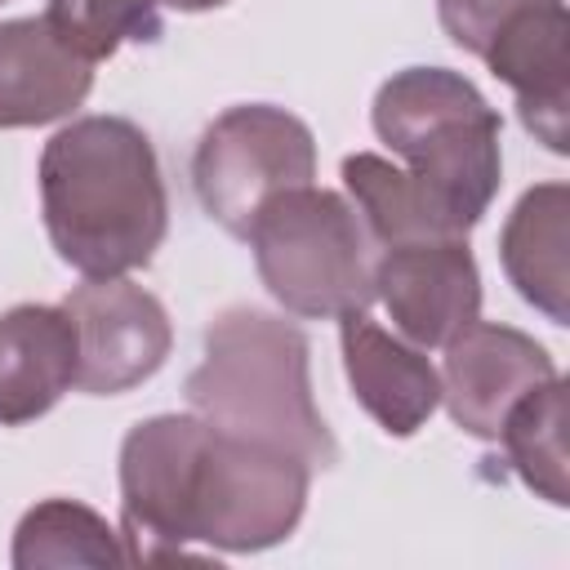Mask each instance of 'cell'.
<instances>
[{
  "label": "cell",
  "instance_id": "6da1fadb",
  "mask_svg": "<svg viewBox=\"0 0 570 570\" xmlns=\"http://www.w3.org/2000/svg\"><path fill=\"white\" fill-rule=\"evenodd\" d=\"M312 468L285 450L227 436L200 414H156L120 445V543L129 566L209 552H263L294 534Z\"/></svg>",
  "mask_w": 570,
  "mask_h": 570
},
{
  "label": "cell",
  "instance_id": "7a4b0ae2",
  "mask_svg": "<svg viewBox=\"0 0 570 570\" xmlns=\"http://www.w3.org/2000/svg\"><path fill=\"white\" fill-rule=\"evenodd\" d=\"M45 232L80 276L147 267L169 227L165 174L151 138L125 116H80L40 151Z\"/></svg>",
  "mask_w": 570,
  "mask_h": 570
},
{
  "label": "cell",
  "instance_id": "3957f363",
  "mask_svg": "<svg viewBox=\"0 0 570 570\" xmlns=\"http://www.w3.org/2000/svg\"><path fill=\"white\" fill-rule=\"evenodd\" d=\"M307 365L312 347L298 325L263 307H232L205 330V356L187 374V401L209 428L325 472L338 445L312 401Z\"/></svg>",
  "mask_w": 570,
  "mask_h": 570
},
{
  "label": "cell",
  "instance_id": "277c9868",
  "mask_svg": "<svg viewBox=\"0 0 570 570\" xmlns=\"http://www.w3.org/2000/svg\"><path fill=\"white\" fill-rule=\"evenodd\" d=\"M374 134L405 160L432 200L472 232L503 174L499 111L481 89L445 67H405L374 94Z\"/></svg>",
  "mask_w": 570,
  "mask_h": 570
},
{
  "label": "cell",
  "instance_id": "5b68a950",
  "mask_svg": "<svg viewBox=\"0 0 570 570\" xmlns=\"http://www.w3.org/2000/svg\"><path fill=\"white\" fill-rule=\"evenodd\" d=\"M245 240L267 294L294 316L338 321L374 303L379 240L338 191L307 183L272 196Z\"/></svg>",
  "mask_w": 570,
  "mask_h": 570
},
{
  "label": "cell",
  "instance_id": "8992f818",
  "mask_svg": "<svg viewBox=\"0 0 570 570\" xmlns=\"http://www.w3.org/2000/svg\"><path fill=\"white\" fill-rule=\"evenodd\" d=\"M316 178V142L312 129L272 102L227 107L196 142L191 187L205 214L232 232L249 236L263 205L289 187H307Z\"/></svg>",
  "mask_w": 570,
  "mask_h": 570
},
{
  "label": "cell",
  "instance_id": "52a82bcc",
  "mask_svg": "<svg viewBox=\"0 0 570 570\" xmlns=\"http://www.w3.org/2000/svg\"><path fill=\"white\" fill-rule=\"evenodd\" d=\"M62 307L80 347L76 387L89 396H120L147 383L174 347L160 298L125 276H89L67 294Z\"/></svg>",
  "mask_w": 570,
  "mask_h": 570
},
{
  "label": "cell",
  "instance_id": "ba28073f",
  "mask_svg": "<svg viewBox=\"0 0 570 570\" xmlns=\"http://www.w3.org/2000/svg\"><path fill=\"white\" fill-rule=\"evenodd\" d=\"M374 298H383L401 338L414 347H445L481 316V272L468 236L383 249L374 267Z\"/></svg>",
  "mask_w": 570,
  "mask_h": 570
},
{
  "label": "cell",
  "instance_id": "9c48e42d",
  "mask_svg": "<svg viewBox=\"0 0 570 570\" xmlns=\"http://www.w3.org/2000/svg\"><path fill=\"white\" fill-rule=\"evenodd\" d=\"M548 379H557V365L543 352V343H534L512 325H494L476 316L468 330H459L445 343L441 401L468 436L499 441L508 410Z\"/></svg>",
  "mask_w": 570,
  "mask_h": 570
},
{
  "label": "cell",
  "instance_id": "30bf717a",
  "mask_svg": "<svg viewBox=\"0 0 570 570\" xmlns=\"http://www.w3.org/2000/svg\"><path fill=\"white\" fill-rule=\"evenodd\" d=\"M481 62L517 94L521 125L548 142V151H566V107H570V13L566 0H548L512 18Z\"/></svg>",
  "mask_w": 570,
  "mask_h": 570
},
{
  "label": "cell",
  "instance_id": "8fae6325",
  "mask_svg": "<svg viewBox=\"0 0 570 570\" xmlns=\"http://www.w3.org/2000/svg\"><path fill=\"white\" fill-rule=\"evenodd\" d=\"M338 343L347 383L365 414L387 436H414L441 405V374L432 370L423 347L387 334L365 312L338 316Z\"/></svg>",
  "mask_w": 570,
  "mask_h": 570
},
{
  "label": "cell",
  "instance_id": "7c38bea8",
  "mask_svg": "<svg viewBox=\"0 0 570 570\" xmlns=\"http://www.w3.org/2000/svg\"><path fill=\"white\" fill-rule=\"evenodd\" d=\"M94 89V62L71 53L40 18L0 22V129H31L71 116Z\"/></svg>",
  "mask_w": 570,
  "mask_h": 570
},
{
  "label": "cell",
  "instance_id": "4fadbf2b",
  "mask_svg": "<svg viewBox=\"0 0 570 570\" xmlns=\"http://www.w3.org/2000/svg\"><path fill=\"white\" fill-rule=\"evenodd\" d=\"M76 325L67 307L18 303L0 316V423L18 428L49 414L76 383Z\"/></svg>",
  "mask_w": 570,
  "mask_h": 570
},
{
  "label": "cell",
  "instance_id": "5bb4252c",
  "mask_svg": "<svg viewBox=\"0 0 570 570\" xmlns=\"http://www.w3.org/2000/svg\"><path fill=\"white\" fill-rule=\"evenodd\" d=\"M566 218H570V187L539 183L530 187L499 236V258L508 281L525 303H534L548 321H570V267H566Z\"/></svg>",
  "mask_w": 570,
  "mask_h": 570
},
{
  "label": "cell",
  "instance_id": "9a60e30c",
  "mask_svg": "<svg viewBox=\"0 0 570 570\" xmlns=\"http://www.w3.org/2000/svg\"><path fill=\"white\" fill-rule=\"evenodd\" d=\"M343 187L356 205V214L365 218L370 236L392 249V245H410V240H454L468 236L454 227V218L432 200V191L401 165L374 156V151H356L343 160Z\"/></svg>",
  "mask_w": 570,
  "mask_h": 570
},
{
  "label": "cell",
  "instance_id": "2e32d148",
  "mask_svg": "<svg viewBox=\"0 0 570 570\" xmlns=\"http://www.w3.org/2000/svg\"><path fill=\"white\" fill-rule=\"evenodd\" d=\"M13 566H129L120 534L76 499H45L13 530Z\"/></svg>",
  "mask_w": 570,
  "mask_h": 570
},
{
  "label": "cell",
  "instance_id": "e0dca14e",
  "mask_svg": "<svg viewBox=\"0 0 570 570\" xmlns=\"http://www.w3.org/2000/svg\"><path fill=\"white\" fill-rule=\"evenodd\" d=\"M499 441L517 476L539 499L566 508V383L561 374L539 383L508 410Z\"/></svg>",
  "mask_w": 570,
  "mask_h": 570
},
{
  "label": "cell",
  "instance_id": "ac0fdd59",
  "mask_svg": "<svg viewBox=\"0 0 570 570\" xmlns=\"http://www.w3.org/2000/svg\"><path fill=\"white\" fill-rule=\"evenodd\" d=\"M160 0H49L45 22L85 62L111 58L125 40L160 36Z\"/></svg>",
  "mask_w": 570,
  "mask_h": 570
},
{
  "label": "cell",
  "instance_id": "d6986e66",
  "mask_svg": "<svg viewBox=\"0 0 570 570\" xmlns=\"http://www.w3.org/2000/svg\"><path fill=\"white\" fill-rule=\"evenodd\" d=\"M534 4H548V0H436V13H441L445 36H450L463 53L481 58V53L490 49V40H494L512 18H521V13L534 9Z\"/></svg>",
  "mask_w": 570,
  "mask_h": 570
},
{
  "label": "cell",
  "instance_id": "ffe728a7",
  "mask_svg": "<svg viewBox=\"0 0 570 570\" xmlns=\"http://www.w3.org/2000/svg\"><path fill=\"white\" fill-rule=\"evenodd\" d=\"M160 4H169V9H178V13H205V9H218V4H227V0H160Z\"/></svg>",
  "mask_w": 570,
  "mask_h": 570
},
{
  "label": "cell",
  "instance_id": "44dd1931",
  "mask_svg": "<svg viewBox=\"0 0 570 570\" xmlns=\"http://www.w3.org/2000/svg\"><path fill=\"white\" fill-rule=\"evenodd\" d=\"M0 4H4V0H0Z\"/></svg>",
  "mask_w": 570,
  "mask_h": 570
}]
</instances>
